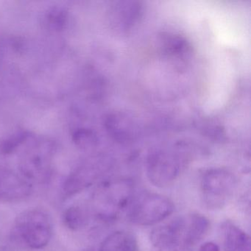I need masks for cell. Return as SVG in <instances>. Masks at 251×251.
<instances>
[{"label":"cell","instance_id":"17","mask_svg":"<svg viewBox=\"0 0 251 251\" xmlns=\"http://www.w3.org/2000/svg\"><path fill=\"white\" fill-rule=\"evenodd\" d=\"M74 141L80 148L88 149L97 145L98 137L92 130L81 129L74 135Z\"/></svg>","mask_w":251,"mask_h":251},{"label":"cell","instance_id":"12","mask_svg":"<svg viewBox=\"0 0 251 251\" xmlns=\"http://www.w3.org/2000/svg\"><path fill=\"white\" fill-rule=\"evenodd\" d=\"M50 153L48 151L30 154L24 158L20 164L22 176L30 183L47 181L50 176Z\"/></svg>","mask_w":251,"mask_h":251},{"label":"cell","instance_id":"15","mask_svg":"<svg viewBox=\"0 0 251 251\" xmlns=\"http://www.w3.org/2000/svg\"><path fill=\"white\" fill-rule=\"evenodd\" d=\"M63 221L64 225L71 230H80L83 228L89 221L86 211L77 205L70 207L63 214Z\"/></svg>","mask_w":251,"mask_h":251},{"label":"cell","instance_id":"2","mask_svg":"<svg viewBox=\"0 0 251 251\" xmlns=\"http://www.w3.org/2000/svg\"><path fill=\"white\" fill-rule=\"evenodd\" d=\"M134 186L128 179L102 182L94 192L92 208L97 218L103 222L117 220L133 202Z\"/></svg>","mask_w":251,"mask_h":251},{"label":"cell","instance_id":"3","mask_svg":"<svg viewBox=\"0 0 251 251\" xmlns=\"http://www.w3.org/2000/svg\"><path fill=\"white\" fill-rule=\"evenodd\" d=\"M52 219L42 209L24 211L13 225L11 237L23 248L40 250L49 244L52 236Z\"/></svg>","mask_w":251,"mask_h":251},{"label":"cell","instance_id":"14","mask_svg":"<svg viewBox=\"0 0 251 251\" xmlns=\"http://www.w3.org/2000/svg\"><path fill=\"white\" fill-rule=\"evenodd\" d=\"M99 251H138L137 239L130 232L115 231L102 241Z\"/></svg>","mask_w":251,"mask_h":251},{"label":"cell","instance_id":"6","mask_svg":"<svg viewBox=\"0 0 251 251\" xmlns=\"http://www.w3.org/2000/svg\"><path fill=\"white\" fill-rule=\"evenodd\" d=\"M173 201L158 194L149 193L132 202L128 219L133 224L149 226L167 219L174 211Z\"/></svg>","mask_w":251,"mask_h":251},{"label":"cell","instance_id":"10","mask_svg":"<svg viewBox=\"0 0 251 251\" xmlns=\"http://www.w3.org/2000/svg\"><path fill=\"white\" fill-rule=\"evenodd\" d=\"M33 192L32 183L9 169L0 167V202H20Z\"/></svg>","mask_w":251,"mask_h":251},{"label":"cell","instance_id":"11","mask_svg":"<svg viewBox=\"0 0 251 251\" xmlns=\"http://www.w3.org/2000/svg\"><path fill=\"white\" fill-rule=\"evenodd\" d=\"M105 128L108 134L117 142H129L139 136V126L130 114L115 111L105 118Z\"/></svg>","mask_w":251,"mask_h":251},{"label":"cell","instance_id":"4","mask_svg":"<svg viewBox=\"0 0 251 251\" xmlns=\"http://www.w3.org/2000/svg\"><path fill=\"white\" fill-rule=\"evenodd\" d=\"M236 184L234 175L226 169L206 170L201 182V193L206 206L211 209L223 208L233 197Z\"/></svg>","mask_w":251,"mask_h":251},{"label":"cell","instance_id":"1","mask_svg":"<svg viewBox=\"0 0 251 251\" xmlns=\"http://www.w3.org/2000/svg\"><path fill=\"white\" fill-rule=\"evenodd\" d=\"M209 226V220L201 214L176 217L153 229L151 242L158 250L177 247L191 248L205 237Z\"/></svg>","mask_w":251,"mask_h":251},{"label":"cell","instance_id":"16","mask_svg":"<svg viewBox=\"0 0 251 251\" xmlns=\"http://www.w3.org/2000/svg\"><path fill=\"white\" fill-rule=\"evenodd\" d=\"M201 130L204 136L216 142H226V130L223 126L214 120H205L201 124Z\"/></svg>","mask_w":251,"mask_h":251},{"label":"cell","instance_id":"7","mask_svg":"<svg viewBox=\"0 0 251 251\" xmlns=\"http://www.w3.org/2000/svg\"><path fill=\"white\" fill-rule=\"evenodd\" d=\"M143 2L114 1L108 9V24L114 34L126 36L140 23L144 15Z\"/></svg>","mask_w":251,"mask_h":251},{"label":"cell","instance_id":"13","mask_svg":"<svg viewBox=\"0 0 251 251\" xmlns=\"http://www.w3.org/2000/svg\"><path fill=\"white\" fill-rule=\"evenodd\" d=\"M225 251H251V237L230 222L223 226Z\"/></svg>","mask_w":251,"mask_h":251},{"label":"cell","instance_id":"8","mask_svg":"<svg viewBox=\"0 0 251 251\" xmlns=\"http://www.w3.org/2000/svg\"><path fill=\"white\" fill-rule=\"evenodd\" d=\"M109 168L105 163L94 162L82 166L70 175L62 186L67 198L74 196L95 184Z\"/></svg>","mask_w":251,"mask_h":251},{"label":"cell","instance_id":"19","mask_svg":"<svg viewBox=\"0 0 251 251\" xmlns=\"http://www.w3.org/2000/svg\"><path fill=\"white\" fill-rule=\"evenodd\" d=\"M158 251H191V250L190 248L177 247V248H164V249L158 250Z\"/></svg>","mask_w":251,"mask_h":251},{"label":"cell","instance_id":"5","mask_svg":"<svg viewBox=\"0 0 251 251\" xmlns=\"http://www.w3.org/2000/svg\"><path fill=\"white\" fill-rule=\"evenodd\" d=\"M183 163L184 154L180 152V149L178 151H154L147 160V176L154 186L168 187L178 177Z\"/></svg>","mask_w":251,"mask_h":251},{"label":"cell","instance_id":"18","mask_svg":"<svg viewBox=\"0 0 251 251\" xmlns=\"http://www.w3.org/2000/svg\"><path fill=\"white\" fill-rule=\"evenodd\" d=\"M200 251H220V247L212 242H208L201 245Z\"/></svg>","mask_w":251,"mask_h":251},{"label":"cell","instance_id":"9","mask_svg":"<svg viewBox=\"0 0 251 251\" xmlns=\"http://www.w3.org/2000/svg\"><path fill=\"white\" fill-rule=\"evenodd\" d=\"M158 49L164 58L182 67L190 61L193 53L192 45L185 36L171 32H163L158 36Z\"/></svg>","mask_w":251,"mask_h":251}]
</instances>
